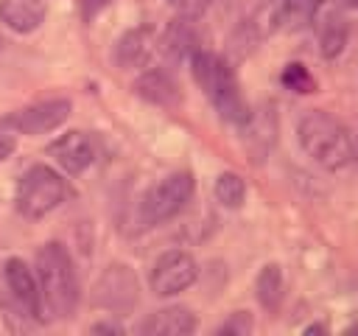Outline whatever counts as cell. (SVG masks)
I'll list each match as a JSON object with an SVG mask.
<instances>
[{
	"label": "cell",
	"mask_w": 358,
	"mask_h": 336,
	"mask_svg": "<svg viewBox=\"0 0 358 336\" xmlns=\"http://www.w3.org/2000/svg\"><path fill=\"white\" fill-rule=\"evenodd\" d=\"M296 137L302 151L324 171H344L352 162L350 129L324 109H310L299 118Z\"/></svg>",
	"instance_id": "obj_1"
},
{
	"label": "cell",
	"mask_w": 358,
	"mask_h": 336,
	"mask_svg": "<svg viewBox=\"0 0 358 336\" xmlns=\"http://www.w3.org/2000/svg\"><path fill=\"white\" fill-rule=\"evenodd\" d=\"M190 70H193V78H196V84L201 87V92H204V95L210 98V104L215 106V112H218L227 123L246 126L252 109H249V104L243 101L241 84H238L232 67H229L218 53L196 50V53L190 56Z\"/></svg>",
	"instance_id": "obj_2"
},
{
	"label": "cell",
	"mask_w": 358,
	"mask_h": 336,
	"mask_svg": "<svg viewBox=\"0 0 358 336\" xmlns=\"http://www.w3.org/2000/svg\"><path fill=\"white\" fill-rule=\"evenodd\" d=\"M36 286H39L45 314L64 319L76 311L78 280H76L73 260L59 241H50L36 252Z\"/></svg>",
	"instance_id": "obj_3"
},
{
	"label": "cell",
	"mask_w": 358,
	"mask_h": 336,
	"mask_svg": "<svg viewBox=\"0 0 358 336\" xmlns=\"http://www.w3.org/2000/svg\"><path fill=\"white\" fill-rule=\"evenodd\" d=\"M67 196L64 179L48 165H31L17 182V210L25 218H42Z\"/></svg>",
	"instance_id": "obj_4"
},
{
	"label": "cell",
	"mask_w": 358,
	"mask_h": 336,
	"mask_svg": "<svg viewBox=\"0 0 358 336\" xmlns=\"http://www.w3.org/2000/svg\"><path fill=\"white\" fill-rule=\"evenodd\" d=\"M193 174L187 171H173L168 176H162L157 185H151L145 190V196L140 199V221L143 227H154L162 224L168 218H173L176 213L185 210V204L193 196Z\"/></svg>",
	"instance_id": "obj_5"
},
{
	"label": "cell",
	"mask_w": 358,
	"mask_h": 336,
	"mask_svg": "<svg viewBox=\"0 0 358 336\" xmlns=\"http://www.w3.org/2000/svg\"><path fill=\"white\" fill-rule=\"evenodd\" d=\"M199 277V266L190 252L185 249H168L162 252L151 266V291L157 297H173L185 288H190Z\"/></svg>",
	"instance_id": "obj_6"
},
{
	"label": "cell",
	"mask_w": 358,
	"mask_h": 336,
	"mask_svg": "<svg viewBox=\"0 0 358 336\" xmlns=\"http://www.w3.org/2000/svg\"><path fill=\"white\" fill-rule=\"evenodd\" d=\"M70 115V101L64 98H53V101H42L25 109H17L14 115H8L3 123L20 134H45L59 129Z\"/></svg>",
	"instance_id": "obj_7"
},
{
	"label": "cell",
	"mask_w": 358,
	"mask_h": 336,
	"mask_svg": "<svg viewBox=\"0 0 358 336\" xmlns=\"http://www.w3.org/2000/svg\"><path fill=\"white\" fill-rule=\"evenodd\" d=\"M48 154L59 162L62 171L76 176V174L87 171L95 162V143L84 132H67V134H62V137H56L50 143Z\"/></svg>",
	"instance_id": "obj_8"
},
{
	"label": "cell",
	"mask_w": 358,
	"mask_h": 336,
	"mask_svg": "<svg viewBox=\"0 0 358 336\" xmlns=\"http://www.w3.org/2000/svg\"><path fill=\"white\" fill-rule=\"evenodd\" d=\"M6 283L8 288L14 291V297L20 300V305L36 316V319H45V308H42V297H39V286H36V277L31 274V269L20 260V258H11L6 263Z\"/></svg>",
	"instance_id": "obj_9"
},
{
	"label": "cell",
	"mask_w": 358,
	"mask_h": 336,
	"mask_svg": "<svg viewBox=\"0 0 358 336\" xmlns=\"http://www.w3.org/2000/svg\"><path fill=\"white\" fill-rule=\"evenodd\" d=\"M140 330L145 336H185L196 330V316L182 305H168V308L154 311L140 325Z\"/></svg>",
	"instance_id": "obj_10"
},
{
	"label": "cell",
	"mask_w": 358,
	"mask_h": 336,
	"mask_svg": "<svg viewBox=\"0 0 358 336\" xmlns=\"http://www.w3.org/2000/svg\"><path fill=\"white\" fill-rule=\"evenodd\" d=\"M0 20L17 34H28L45 20V0H3Z\"/></svg>",
	"instance_id": "obj_11"
},
{
	"label": "cell",
	"mask_w": 358,
	"mask_h": 336,
	"mask_svg": "<svg viewBox=\"0 0 358 336\" xmlns=\"http://www.w3.org/2000/svg\"><path fill=\"white\" fill-rule=\"evenodd\" d=\"M154 36L148 28H134L129 34H123L117 39V48H115V59L120 67H143L151 53H154Z\"/></svg>",
	"instance_id": "obj_12"
},
{
	"label": "cell",
	"mask_w": 358,
	"mask_h": 336,
	"mask_svg": "<svg viewBox=\"0 0 358 336\" xmlns=\"http://www.w3.org/2000/svg\"><path fill=\"white\" fill-rule=\"evenodd\" d=\"M162 50L171 56V59H190L196 50H199V36H196V28H193V20L187 17H176L165 34H162Z\"/></svg>",
	"instance_id": "obj_13"
},
{
	"label": "cell",
	"mask_w": 358,
	"mask_h": 336,
	"mask_svg": "<svg viewBox=\"0 0 358 336\" xmlns=\"http://www.w3.org/2000/svg\"><path fill=\"white\" fill-rule=\"evenodd\" d=\"M134 90H137V95H143L145 101H151V104H157V106H173V104L179 101V90H176L173 78H171L168 73H162V70H148V73H143V76L137 78Z\"/></svg>",
	"instance_id": "obj_14"
},
{
	"label": "cell",
	"mask_w": 358,
	"mask_h": 336,
	"mask_svg": "<svg viewBox=\"0 0 358 336\" xmlns=\"http://www.w3.org/2000/svg\"><path fill=\"white\" fill-rule=\"evenodd\" d=\"M347 45V22L338 14H324L319 20V48L324 59H336Z\"/></svg>",
	"instance_id": "obj_15"
},
{
	"label": "cell",
	"mask_w": 358,
	"mask_h": 336,
	"mask_svg": "<svg viewBox=\"0 0 358 336\" xmlns=\"http://www.w3.org/2000/svg\"><path fill=\"white\" fill-rule=\"evenodd\" d=\"M255 291H257V300H260L263 308L274 311L280 305V300H282V272H280L277 263H268V266L260 269Z\"/></svg>",
	"instance_id": "obj_16"
},
{
	"label": "cell",
	"mask_w": 358,
	"mask_h": 336,
	"mask_svg": "<svg viewBox=\"0 0 358 336\" xmlns=\"http://www.w3.org/2000/svg\"><path fill=\"white\" fill-rule=\"evenodd\" d=\"M215 199H218L224 207L238 210V207L243 204V199H246V185H243V179H241L238 174H232V171H224V174L215 179Z\"/></svg>",
	"instance_id": "obj_17"
},
{
	"label": "cell",
	"mask_w": 358,
	"mask_h": 336,
	"mask_svg": "<svg viewBox=\"0 0 358 336\" xmlns=\"http://www.w3.org/2000/svg\"><path fill=\"white\" fill-rule=\"evenodd\" d=\"M282 84L288 87V90H294V92H310L313 87H316V81H313V76L308 73V67L305 64H299V62H294V64H285V70H282Z\"/></svg>",
	"instance_id": "obj_18"
},
{
	"label": "cell",
	"mask_w": 358,
	"mask_h": 336,
	"mask_svg": "<svg viewBox=\"0 0 358 336\" xmlns=\"http://www.w3.org/2000/svg\"><path fill=\"white\" fill-rule=\"evenodd\" d=\"M179 17H187V20H199L204 11H207V6H210V0H165Z\"/></svg>",
	"instance_id": "obj_19"
},
{
	"label": "cell",
	"mask_w": 358,
	"mask_h": 336,
	"mask_svg": "<svg viewBox=\"0 0 358 336\" xmlns=\"http://www.w3.org/2000/svg\"><path fill=\"white\" fill-rule=\"evenodd\" d=\"M249 330H252V319H249L243 311H238L227 325H221L218 333H249Z\"/></svg>",
	"instance_id": "obj_20"
},
{
	"label": "cell",
	"mask_w": 358,
	"mask_h": 336,
	"mask_svg": "<svg viewBox=\"0 0 358 336\" xmlns=\"http://www.w3.org/2000/svg\"><path fill=\"white\" fill-rule=\"evenodd\" d=\"M115 0H81V17L90 22V20H95L103 8H109Z\"/></svg>",
	"instance_id": "obj_21"
},
{
	"label": "cell",
	"mask_w": 358,
	"mask_h": 336,
	"mask_svg": "<svg viewBox=\"0 0 358 336\" xmlns=\"http://www.w3.org/2000/svg\"><path fill=\"white\" fill-rule=\"evenodd\" d=\"M14 137L11 134H6V132H0V162L6 160V157H11V151H14Z\"/></svg>",
	"instance_id": "obj_22"
},
{
	"label": "cell",
	"mask_w": 358,
	"mask_h": 336,
	"mask_svg": "<svg viewBox=\"0 0 358 336\" xmlns=\"http://www.w3.org/2000/svg\"><path fill=\"white\" fill-rule=\"evenodd\" d=\"M92 333H123V328L115 322H101V325H92Z\"/></svg>",
	"instance_id": "obj_23"
},
{
	"label": "cell",
	"mask_w": 358,
	"mask_h": 336,
	"mask_svg": "<svg viewBox=\"0 0 358 336\" xmlns=\"http://www.w3.org/2000/svg\"><path fill=\"white\" fill-rule=\"evenodd\" d=\"M350 134H352V162H358V129Z\"/></svg>",
	"instance_id": "obj_24"
},
{
	"label": "cell",
	"mask_w": 358,
	"mask_h": 336,
	"mask_svg": "<svg viewBox=\"0 0 358 336\" xmlns=\"http://www.w3.org/2000/svg\"><path fill=\"white\" fill-rule=\"evenodd\" d=\"M333 3H338V6H344L350 11H358V0H333Z\"/></svg>",
	"instance_id": "obj_25"
},
{
	"label": "cell",
	"mask_w": 358,
	"mask_h": 336,
	"mask_svg": "<svg viewBox=\"0 0 358 336\" xmlns=\"http://www.w3.org/2000/svg\"><path fill=\"white\" fill-rule=\"evenodd\" d=\"M0 48H3V39H0Z\"/></svg>",
	"instance_id": "obj_26"
}]
</instances>
